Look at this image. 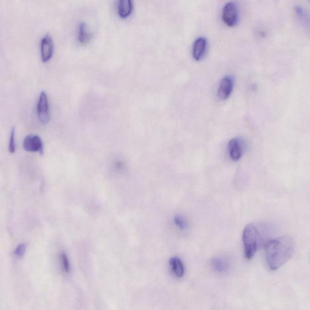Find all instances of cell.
Returning <instances> with one entry per match:
<instances>
[{
	"label": "cell",
	"instance_id": "cell-13",
	"mask_svg": "<svg viewBox=\"0 0 310 310\" xmlns=\"http://www.w3.org/2000/svg\"><path fill=\"white\" fill-rule=\"evenodd\" d=\"M211 266L216 271L220 273H224L228 270L229 268V263L226 259L219 258H213L211 261Z\"/></svg>",
	"mask_w": 310,
	"mask_h": 310
},
{
	"label": "cell",
	"instance_id": "cell-4",
	"mask_svg": "<svg viewBox=\"0 0 310 310\" xmlns=\"http://www.w3.org/2000/svg\"><path fill=\"white\" fill-rule=\"evenodd\" d=\"M238 13L236 5L232 2H228L223 7L222 19L223 22L228 27H234L236 25Z\"/></svg>",
	"mask_w": 310,
	"mask_h": 310
},
{
	"label": "cell",
	"instance_id": "cell-1",
	"mask_svg": "<svg viewBox=\"0 0 310 310\" xmlns=\"http://www.w3.org/2000/svg\"><path fill=\"white\" fill-rule=\"evenodd\" d=\"M295 250V242L292 237L285 236L270 240L266 248L268 267L271 270H278L292 258Z\"/></svg>",
	"mask_w": 310,
	"mask_h": 310
},
{
	"label": "cell",
	"instance_id": "cell-10",
	"mask_svg": "<svg viewBox=\"0 0 310 310\" xmlns=\"http://www.w3.org/2000/svg\"><path fill=\"white\" fill-rule=\"evenodd\" d=\"M133 5L132 0H118V13L122 18H128L131 15Z\"/></svg>",
	"mask_w": 310,
	"mask_h": 310
},
{
	"label": "cell",
	"instance_id": "cell-9",
	"mask_svg": "<svg viewBox=\"0 0 310 310\" xmlns=\"http://www.w3.org/2000/svg\"><path fill=\"white\" fill-rule=\"evenodd\" d=\"M207 39L204 37L197 38L193 47V57L196 61H200L205 55L207 48Z\"/></svg>",
	"mask_w": 310,
	"mask_h": 310
},
{
	"label": "cell",
	"instance_id": "cell-5",
	"mask_svg": "<svg viewBox=\"0 0 310 310\" xmlns=\"http://www.w3.org/2000/svg\"><path fill=\"white\" fill-rule=\"evenodd\" d=\"M23 148L28 152H38L43 154L44 147L40 137L34 134H30L26 137L23 141Z\"/></svg>",
	"mask_w": 310,
	"mask_h": 310
},
{
	"label": "cell",
	"instance_id": "cell-3",
	"mask_svg": "<svg viewBox=\"0 0 310 310\" xmlns=\"http://www.w3.org/2000/svg\"><path fill=\"white\" fill-rule=\"evenodd\" d=\"M38 119L43 124H46L49 121V104L46 93L43 91L38 98L37 107Z\"/></svg>",
	"mask_w": 310,
	"mask_h": 310
},
{
	"label": "cell",
	"instance_id": "cell-15",
	"mask_svg": "<svg viewBox=\"0 0 310 310\" xmlns=\"http://www.w3.org/2000/svg\"><path fill=\"white\" fill-rule=\"evenodd\" d=\"M60 261H61L62 270L64 272L68 273L71 271V264H70L69 259L67 254L62 253L60 255Z\"/></svg>",
	"mask_w": 310,
	"mask_h": 310
},
{
	"label": "cell",
	"instance_id": "cell-8",
	"mask_svg": "<svg viewBox=\"0 0 310 310\" xmlns=\"http://www.w3.org/2000/svg\"><path fill=\"white\" fill-rule=\"evenodd\" d=\"M228 150L231 159L234 162H237L243 153V146L241 141L237 138L231 139L228 144Z\"/></svg>",
	"mask_w": 310,
	"mask_h": 310
},
{
	"label": "cell",
	"instance_id": "cell-17",
	"mask_svg": "<svg viewBox=\"0 0 310 310\" xmlns=\"http://www.w3.org/2000/svg\"><path fill=\"white\" fill-rule=\"evenodd\" d=\"M26 249V244H21L19 245L17 247V248L16 249L15 251V255L17 257V258H21L24 255V254L25 253Z\"/></svg>",
	"mask_w": 310,
	"mask_h": 310
},
{
	"label": "cell",
	"instance_id": "cell-11",
	"mask_svg": "<svg viewBox=\"0 0 310 310\" xmlns=\"http://www.w3.org/2000/svg\"><path fill=\"white\" fill-rule=\"evenodd\" d=\"M169 264L172 272L176 277L181 278L183 277L185 273V269L183 263L181 259L178 257H172L170 259Z\"/></svg>",
	"mask_w": 310,
	"mask_h": 310
},
{
	"label": "cell",
	"instance_id": "cell-16",
	"mask_svg": "<svg viewBox=\"0 0 310 310\" xmlns=\"http://www.w3.org/2000/svg\"><path fill=\"white\" fill-rule=\"evenodd\" d=\"M174 222L175 224L180 229H186L187 227V222L183 218L179 216H176L174 218Z\"/></svg>",
	"mask_w": 310,
	"mask_h": 310
},
{
	"label": "cell",
	"instance_id": "cell-14",
	"mask_svg": "<svg viewBox=\"0 0 310 310\" xmlns=\"http://www.w3.org/2000/svg\"><path fill=\"white\" fill-rule=\"evenodd\" d=\"M16 134L15 127H13L11 130L10 137H9L8 150L9 153H15L16 149Z\"/></svg>",
	"mask_w": 310,
	"mask_h": 310
},
{
	"label": "cell",
	"instance_id": "cell-6",
	"mask_svg": "<svg viewBox=\"0 0 310 310\" xmlns=\"http://www.w3.org/2000/svg\"><path fill=\"white\" fill-rule=\"evenodd\" d=\"M41 57L43 62H47L52 59L54 54V43L50 35H45L41 42Z\"/></svg>",
	"mask_w": 310,
	"mask_h": 310
},
{
	"label": "cell",
	"instance_id": "cell-12",
	"mask_svg": "<svg viewBox=\"0 0 310 310\" xmlns=\"http://www.w3.org/2000/svg\"><path fill=\"white\" fill-rule=\"evenodd\" d=\"M92 38V35L89 32L87 26L84 22L80 23L78 26V40L81 44H87L90 42Z\"/></svg>",
	"mask_w": 310,
	"mask_h": 310
},
{
	"label": "cell",
	"instance_id": "cell-7",
	"mask_svg": "<svg viewBox=\"0 0 310 310\" xmlns=\"http://www.w3.org/2000/svg\"><path fill=\"white\" fill-rule=\"evenodd\" d=\"M234 81L232 76H227L221 80L218 90V96L220 100H227L232 92Z\"/></svg>",
	"mask_w": 310,
	"mask_h": 310
},
{
	"label": "cell",
	"instance_id": "cell-2",
	"mask_svg": "<svg viewBox=\"0 0 310 310\" xmlns=\"http://www.w3.org/2000/svg\"><path fill=\"white\" fill-rule=\"evenodd\" d=\"M259 233L255 226L249 224L245 227L242 234L244 255L247 260L253 258L258 250Z\"/></svg>",
	"mask_w": 310,
	"mask_h": 310
}]
</instances>
